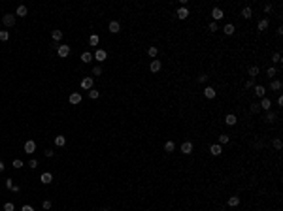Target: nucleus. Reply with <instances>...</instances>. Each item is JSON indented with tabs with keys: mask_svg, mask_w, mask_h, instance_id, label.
Returning <instances> with one entry per match:
<instances>
[{
	"mask_svg": "<svg viewBox=\"0 0 283 211\" xmlns=\"http://www.w3.org/2000/svg\"><path fill=\"white\" fill-rule=\"evenodd\" d=\"M2 23H4V27H13L15 25V15L13 13H6L4 17H2Z\"/></svg>",
	"mask_w": 283,
	"mask_h": 211,
	"instance_id": "obj_1",
	"label": "nucleus"
},
{
	"mask_svg": "<svg viewBox=\"0 0 283 211\" xmlns=\"http://www.w3.org/2000/svg\"><path fill=\"white\" fill-rule=\"evenodd\" d=\"M57 55L61 57V58H66L70 55V45H59L57 47Z\"/></svg>",
	"mask_w": 283,
	"mask_h": 211,
	"instance_id": "obj_2",
	"label": "nucleus"
},
{
	"mask_svg": "<svg viewBox=\"0 0 283 211\" xmlns=\"http://www.w3.org/2000/svg\"><path fill=\"white\" fill-rule=\"evenodd\" d=\"M93 83H94V79H93L91 76L83 77V79H81V89H85V90H91V89H93Z\"/></svg>",
	"mask_w": 283,
	"mask_h": 211,
	"instance_id": "obj_3",
	"label": "nucleus"
},
{
	"mask_svg": "<svg viewBox=\"0 0 283 211\" xmlns=\"http://www.w3.org/2000/svg\"><path fill=\"white\" fill-rule=\"evenodd\" d=\"M258 106H261V110H264V111H270V110H272V100L264 96V98H261V104H258Z\"/></svg>",
	"mask_w": 283,
	"mask_h": 211,
	"instance_id": "obj_4",
	"label": "nucleus"
},
{
	"mask_svg": "<svg viewBox=\"0 0 283 211\" xmlns=\"http://www.w3.org/2000/svg\"><path fill=\"white\" fill-rule=\"evenodd\" d=\"M34 151H36V141H34V140H28V141L25 143V153H27V155H32Z\"/></svg>",
	"mask_w": 283,
	"mask_h": 211,
	"instance_id": "obj_5",
	"label": "nucleus"
},
{
	"mask_svg": "<svg viewBox=\"0 0 283 211\" xmlns=\"http://www.w3.org/2000/svg\"><path fill=\"white\" fill-rule=\"evenodd\" d=\"M93 57H94L96 60H98V62H104V60H106V57H108V53H106L104 49H96Z\"/></svg>",
	"mask_w": 283,
	"mask_h": 211,
	"instance_id": "obj_6",
	"label": "nucleus"
},
{
	"mask_svg": "<svg viewBox=\"0 0 283 211\" xmlns=\"http://www.w3.org/2000/svg\"><path fill=\"white\" fill-rule=\"evenodd\" d=\"M253 90H255V96H257V98H264V94H266V89H264L262 85H255V87H253Z\"/></svg>",
	"mask_w": 283,
	"mask_h": 211,
	"instance_id": "obj_7",
	"label": "nucleus"
},
{
	"mask_svg": "<svg viewBox=\"0 0 283 211\" xmlns=\"http://www.w3.org/2000/svg\"><path fill=\"white\" fill-rule=\"evenodd\" d=\"M181 153L183 155H191L192 153V143L191 141H183L181 143Z\"/></svg>",
	"mask_w": 283,
	"mask_h": 211,
	"instance_id": "obj_8",
	"label": "nucleus"
},
{
	"mask_svg": "<svg viewBox=\"0 0 283 211\" xmlns=\"http://www.w3.org/2000/svg\"><path fill=\"white\" fill-rule=\"evenodd\" d=\"M40 181H42V183H44V185H49L51 181H53V175H51L49 172H44V173H42V175H40Z\"/></svg>",
	"mask_w": 283,
	"mask_h": 211,
	"instance_id": "obj_9",
	"label": "nucleus"
},
{
	"mask_svg": "<svg viewBox=\"0 0 283 211\" xmlns=\"http://www.w3.org/2000/svg\"><path fill=\"white\" fill-rule=\"evenodd\" d=\"M209 153H212L213 156H219V155L223 153V147L219 145V143H213V145H212V147H209Z\"/></svg>",
	"mask_w": 283,
	"mask_h": 211,
	"instance_id": "obj_10",
	"label": "nucleus"
},
{
	"mask_svg": "<svg viewBox=\"0 0 283 211\" xmlns=\"http://www.w3.org/2000/svg\"><path fill=\"white\" fill-rule=\"evenodd\" d=\"M176 15H178V17H179V19H181V21H183V19H187V17H189V10H187V8H185V6H181V8H179V10H178V13H176Z\"/></svg>",
	"mask_w": 283,
	"mask_h": 211,
	"instance_id": "obj_11",
	"label": "nucleus"
},
{
	"mask_svg": "<svg viewBox=\"0 0 283 211\" xmlns=\"http://www.w3.org/2000/svg\"><path fill=\"white\" fill-rule=\"evenodd\" d=\"M162 68V64H160V60H151V64H149V70L153 72V74H157V72Z\"/></svg>",
	"mask_w": 283,
	"mask_h": 211,
	"instance_id": "obj_12",
	"label": "nucleus"
},
{
	"mask_svg": "<svg viewBox=\"0 0 283 211\" xmlns=\"http://www.w3.org/2000/svg\"><path fill=\"white\" fill-rule=\"evenodd\" d=\"M215 94H217V93H215L213 87H206V89H204V96H206V98L212 100V98H215Z\"/></svg>",
	"mask_w": 283,
	"mask_h": 211,
	"instance_id": "obj_13",
	"label": "nucleus"
},
{
	"mask_svg": "<svg viewBox=\"0 0 283 211\" xmlns=\"http://www.w3.org/2000/svg\"><path fill=\"white\" fill-rule=\"evenodd\" d=\"M108 28H110V32H111V34H117L119 30H121V25H119L117 21H111V23H110V27H108Z\"/></svg>",
	"mask_w": 283,
	"mask_h": 211,
	"instance_id": "obj_14",
	"label": "nucleus"
},
{
	"mask_svg": "<svg viewBox=\"0 0 283 211\" xmlns=\"http://www.w3.org/2000/svg\"><path fill=\"white\" fill-rule=\"evenodd\" d=\"M68 100H70V104L76 106V104H79V102H81V94H79V93H74V94H70Z\"/></svg>",
	"mask_w": 283,
	"mask_h": 211,
	"instance_id": "obj_15",
	"label": "nucleus"
},
{
	"mask_svg": "<svg viewBox=\"0 0 283 211\" xmlns=\"http://www.w3.org/2000/svg\"><path fill=\"white\" fill-rule=\"evenodd\" d=\"M236 121H238L236 115H232V113H228V115L225 117V123H227L228 126H234V124H236Z\"/></svg>",
	"mask_w": 283,
	"mask_h": 211,
	"instance_id": "obj_16",
	"label": "nucleus"
},
{
	"mask_svg": "<svg viewBox=\"0 0 283 211\" xmlns=\"http://www.w3.org/2000/svg\"><path fill=\"white\" fill-rule=\"evenodd\" d=\"M27 13H28L27 6H19V8H17V11H15V15H17V17H27Z\"/></svg>",
	"mask_w": 283,
	"mask_h": 211,
	"instance_id": "obj_17",
	"label": "nucleus"
},
{
	"mask_svg": "<svg viewBox=\"0 0 283 211\" xmlns=\"http://www.w3.org/2000/svg\"><path fill=\"white\" fill-rule=\"evenodd\" d=\"M212 17H213L215 21H219V19H223V11H221L219 8H213V10H212Z\"/></svg>",
	"mask_w": 283,
	"mask_h": 211,
	"instance_id": "obj_18",
	"label": "nucleus"
},
{
	"mask_svg": "<svg viewBox=\"0 0 283 211\" xmlns=\"http://www.w3.org/2000/svg\"><path fill=\"white\" fill-rule=\"evenodd\" d=\"M281 87H283V85H281L279 79H272V81H270V89H272V90H279Z\"/></svg>",
	"mask_w": 283,
	"mask_h": 211,
	"instance_id": "obj_19",
	"label": "nucleus"
},
{
	"mask_svg": "<svg viewBox=\"0 0 283 211\" xmlns=\"http://www.w3.org/2000/svg\"><path fill=\"white\" fill-rule=\"evenodd\" d=\"M227 204H228L230 207H236L238 204H240V198H238V196H230V198L227 200Z\"/></svg>",
	"mask_w": 283,
	"mask_h": 211,
	"instance_id": "obj_20",
	"label": "nucleus"
},
{
	"mask_svg": "<svg viewBox=\"0 0 283 211\" xmlns=\"http://www.w3.org/2000/svg\"><path fill=\"white\" fill-rule=\"evenodd\" d=\"M251 15H253V10L249 8V6H245V8L242 10V17H244V19H249Z\"/></svg>",
	"mask_w": 283,
	"mask_h": 211,
	"instance_id": "obj_21",
	"label": "nucleus"
},
{
	"mask_svg": "<svg viewBox=\"0 0 283 211\" xmlns=\"http://www.w3.org/2000/svg\"><path fill=\"white\" fill-rule=\"evenodd\" d=\"M234 30H236V28H234V25H230V23H228V25H225L223 32H225L227 36H232V34H234Z\"/></svg>",
	"mask_w": 283,
	"mask_h": 211,
	"instance_id": "obj_22",
	"label": "nucleus"
},
{
	"mask_svg": "<svg viewBox=\"0 0 283 211\" xmlns=\"http://www.w3.org/2000/svg\"><path fill=\"white\" fill-rule=\"evenodd\" d=\"M258 72H261V70H258V66H251V68H249V77H251V79H255V77L258 76Z\"/></svg>",
	"mask_w": 283,
	"mask_h": 211,
	"instance_id": "obj_23",
	"label": "nucleus"
},
{
	"mask_svg": "<svg viewBox=\"0 0 283 211\" xmlns=\"http://www.w3.org/2000/svg\"><path fill=\"white\" fill-rule=\"evenodd\" d=\"M174 149H176V143H174V141H166L164 143V151H166V153H174Z\"/></svg>",
	"mask_w": 283,
	"mask_h": 211,
	"instance_id": "obj_24",
	"label": "nucleus"
},
{
	"mask_svg": "<svg viewBox=\"0 0 283 211\" xmlns=\"http://www.w3.org/2000/svg\"><path fill=\"white\" fill-rule=\"evenodd\" d=\"M268 25H270L268 19H261V21H258V30H261V32H264V30L268 28Z\"/></svg>",
	"mask_w": 283,
	"mask_h": 211,
	"instance_id": "obj_25",
	"label": "nucleus"
},
{
	"mask_svg": "<svg viewBox=\"0 0 283 211\" xmlns=\"http://www.w3.org/2000/svg\"><path fill=\"white\" fill-rule=\"evenodd\" d=\"M264 121L266 123H272V121H276V113L270 110V111H266V115H264Z\"/></svg>",
	"mask_w": 283,
	"mask_h": 211,
	"instance_id": "obj_26",
	"label": "nucleus"
},
{
	"mask_svg": "<svg viewBox=\"0 0 283 211\" xmlns=\"http://www.w3.org/2000/svg\"><path fill=\"white\" fill-rule=\"evenodd\" d=\"M64 143H66V138L64 136H55V145L57 147H62Z\"/></svg>",
	"mask_w": 283,
	"mask_h": 211,
	"instance_id": "obj_27",
	"label": "nucleus"
},
{
	"mask_svg": "<svg viewBox=\"0 0 283 211\" xmlns=\"http://www.w3.org/2000/svg\"><path fill=\"white\" fill-rule=\"evenodd\" d=\"M93 58H94V57H93V53H89V51H85V53L81 55V60H83V62H91Z\"/></svg>",
	"mask_w": 283,
	"mask_h": 211,
	"instance_id": "obj_28",
	"label": "nucleus"
},
{
	"mask_svg": "<svg viewBox=\"0 0 283 211\" xmlns=\"http://www.w3.org/2000/svg\"><path fill=\"white\" fill-rule=\"evenodd\" d=\"M51 36H53V40H55V41H61L62 40V30H53Z\"/></svg>",
	"mask_w": 283,
	"mask_h": 211,
	"instance_id": "obj_29",
	"label": "nucleus"
},
{
	"mask_svg": "<svg viewBox=\"0 0 283 211\" xmlns=\"http://www.w3.org/2000/svg\"><path fill=\"white\" fill-rule=\"evenodd\" d=\"M157 53H159V49H157V47H155V45H151V47H149V49H147V55L151 57V58H155V57H157Z\"/></svg>",
	"mask_w": 283,
	"mask_h": 211,
	"instance_id": "obj_30",
	"label": "nucleus"
},
{
	"mask_svg": "<svg viewBox=\"0 0 283 211\" xmlns=\"http://www.w3.org/2000/svg\"><path fill=\"white\" fill-rule=\"evenodd\" d=\"M98 41H100V38L96 34H91V38H89V44L91 45H98Z\"/></svg>",
	"mask_w": 283,
	"mask_h": 211,
	"instance_id": "obj_31",
	"label": "nucleus"
},
{
	"mask_svg": "<svg viewBox=\"0 0 283 211\" xmlns=\"http://www.w3.org/2000/svg\"><path fill=\"white\" fill-rule=\"evenodd\" d=\"M228 140H230V138H228L227 134H221V136H219V145H227Z\"/></svg>",
	"mask_w": 283,
	"mask_h": 211,
	"instance_id": "obj_32",
	"label": "nucleus"
},
{
	"mask_svg": "<svg viewBox=\"0 0 283 211\" xmlns=\"http://www.w3.org/2000/svg\"><path fill=\"white\" fill-rule=\"evenodd\" d=\"M272 145H274V149H278V151H279V149L283 147V141L279 140V138H276V140L272 141Z\"/></svg>",
	"mask_w": 283,
	"mask_h": 211,
	"instance_id": "obj_33",
	"label": "nucleus"
},
{
	"mask_svg": "<svg viewBox=\"0 0 283 211\" xmlns=\"http://www.w3.org/2000/svg\"><path fill=\"white\" fill-rule=\"evenodd\" d=\"M98 96H100V93H98V90H94V89H91V90H89V98H91V100H96Z\"/></svg>",
	"mask_w": 283,
	"mask_h": 211,
	"instance_id": "obj_34",
	"label": "nucleus"
},
{
	"mask_svg": "<svg viewBox=\"0 0 283 211\" xmlns=\"http://www.w3.org/2000/svg\"><path fill=\"white\" fill-rule=\"evenodd\" d=\"M249 111H251V113H258V111H261V106H258V102H255V104H251Z\"/></svg>",
	"mask_w": 283,
	"mask_h": 211,
	"instance_id": "obj_35",
	"label": "nucleus"
},
{
	"mask_svg": "<svg viewBox=\"0 0 283 211\" xmlns=\"http://www.w3.org/2000/svg\"><path fill=\"white\" fill-rule=\"evenodd\" d=\"M8 38H10L8 30H0V41H8Z\"/></svg>",
	"mask_w": 283,
	"mask_h": 211,
	"instance_id": "obj_36",
	"label": "nucleus"
},
{
	"mask_svg": "<svg viewBox=\"0 0 283 211\" xmlns=\"http://www.w3.org/2000/svg\"><path fill=\"white\" fill-rule=\"evenodd\" d=\"M276 74H278V70H276V68H274V66H270V68L266 70V76H270V79H272V77H274Z\"/></svg>",
	"mask_w": 283,
	"mask_h": 211,
	"instance_id": "obj_37",
	"label": "nucleus"
},
{
	"mask_svg": "<svg viewBox=\"0 0 283 211\" xmlns=\"http://www.w3.org/2000/svg\"><path fill=\"white\" fill-rule=\"evenodd\" d=\"M13 209H15V206H13L11 202H6V204H4V211H13Z\"/></svg>",
	"mask_w": 283,
	"mask_h": 211,
	"instance_id": "obj_38",
	"label": "nucleus"
},
{
	"mask_svg": "<svg viewBox=\"0 0 283 211\" xmlns=\"http://www.w3.org/2000/svg\"><path fill=\"white\" fill-rule=\"evenodd\" d=\"M25 164H23V160H19V158H15L13 160V168H17V170H19V168H23Z\"/></svg>",
	"mask_w": 283,
	"mask_h": 211,
	"instance_id": "obj_39",
	"label": "nucleus"
},
{
	"mask_svg": "<svg viewBox=\"0 0 283 211\" xmlns=\"http://www.w3.org/2000/svg\"><path fill=\"white\" fill-rule=\"evenodd\" d=\"M102 74V66H94L93 68V76H100Z\"/></svg>",
	"mask_w": 283,
	"mask_h": 211,
	"instance_id": "obj_40",
	"label": "nucleus"
},
{
	"mask_svg": "<svg viewBox=\"0 0 283 211\" xmlns=\"http://www.w3.org/2000/svg\"><path fill=\"white\" fill-rule=\"evenodd\" d=\"M272 62H281V55H279V53H274V57H272Z\"/></svg>",
	"mask_w": 283,
	"mask_h": 211,
	"instance_id": "obj_41",
	"label": "nucleus"
},
{
	"mask_svg": "<svg viewBox=\"0 0 283 211\" xmlns=\"http://www.w3.org/2000/svg\"><path fill=\"white\" fill-rule=\"evenodd\" d=\"M198 81H200V83H206V81H208V76H206V74H200V76H198Z\"/></svg>",
	"mask_w": 283,
	"mask_h": 211,
	"instance_id": "obj_42",
	"label": "nucleus"
},
{
	"mask_svg": "<svg viewBox=\"0 0 283 211\" xmlns=\"http://www.w3.org/2000/svg\"><path fill=\"white\" fill-rule=\"evenodd\" d=\"M42 207H44V209H51V202H49V200H44V204H42Z\"/></svg>",
	"mask_w": 283,
	"mask_h": 211,
	"instance_id": "obj_43",
	"label": "nucleus"
},
{
	"mask_svg": "<svg viewBox=\"0 0 283 211\" xmlns=\"http://www.w3.org/2000/svg\"><path fill=\"white\" fill-rule=\"evenodd\" d=\"M6 187H8L10 190L13 189V179H6Z\"/></svg>",
	"mask_w": 283,
	"mask_h": 211,
	"instance_id": "obj_44",
	"label": "nucleus"
},
{
	"mask_svg": "<svg viewBox=\"0 0 283 211\" xmlns=\"http://www.w3.org/2000/svg\"><path fill=\"white\" fill-rule=\"evenodd\" d=\"M209 30H212V32H215V30H217V23H215V21L209 23Z\"/></svg>",
	"mask_w": 283,
	"mask_h": 211,
	"instance_id": "obj_45",
	"label": "nucleus"
},
{
	"mask_svg": "<svg viewBox=\"0 0 283 211\" xmlns=\"http://www.w3.org/2000/svg\"><path fill=\"white\" fill-rule=\"evenodd\" d=\"M245 87H247V89L255 87V81H253V79H247V81H245Z\"/></svg>",
	"mask_w": 283,
	"mask_h": 211,
	"instance_id": "obj_46",
	"label": "nucleus"
},
{
	"mask_svg": "<svg viewBox=\"0 0 283 211\" xmlns=\"http://www.w3.org/2000/svg\"><path fill=\"white\" fill-rule=\"evenodd\" d=\"M28 166H30V168H36V166H38V160H36V158H30V162H28Z\"/></svg>",
	"mask_w": 283,
	"mask_h": 211,
	"instance_id": "obj_47",
	"label": "nucleus"
},
{
	"mask_svg": "<svg viewBox=\"0 0 283 211\" xmlns=\"http://www.w3.org/2000/svg\"><path fill=\"white\" fill-rule=\"evenodd\" d=\"M21 211H34V207H32V206H23Z\"/></svg>",
	"mask_w": 283,
	"mask_h": 211,
	"instance_id": "obj_48",
	"label": "nucleus"
},
{
	"mask_svg": "<svg viewBox=\"0 0 283 211\" xmlns=\"http://www.w3.org/2000/svg\"><path fill=\"white\" fill-rule=\"evenodd\" d=\"M264 11L270 13V11H272V4H266V6H264Z\"/></svg>",
	"mask_w": 283,
	"mask_h": 211,
	"instance_id": "obj_49",
	"label": "nucleus"
},
{
	"mask_svg": "<svg viewBox=\"0 0 283 211\" xmlns=\"http://www.w3.org/2000/svg\"><path fill=\"white\" fill-rule=\"evenodd\" d=\"M4 168H6V166H4V162H2V160H0V173H2V172H4Z\"/></svg>",
	"mask_w": 283,
	"mask_h": 211,
	"instance_id": "obj_50",
	"label": "nucleus"
},
{
	"mask_svg": "<svg viewBox=\"0 0 283 211\" xmlns=\"http://www.w3.org/2000/svg\"><path fill=\"white\" fill-rule=\"evenodd\" d=\"M104 211H110V209H104Z\"/></svg>",
	"mask_w": 283,
	"mask_h": 211,
	"instance_id": "obj_51",
	"label": "nucleus"
}]
</instances>
